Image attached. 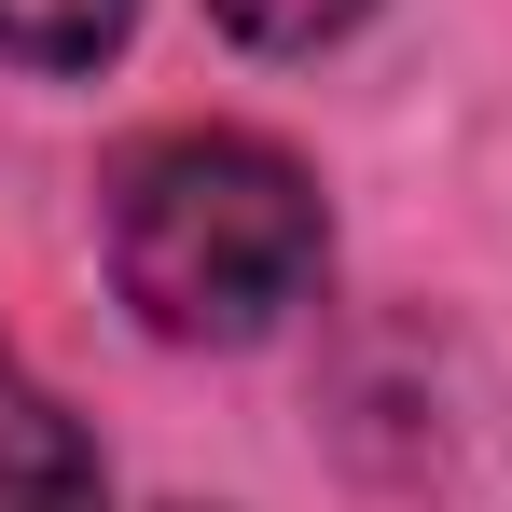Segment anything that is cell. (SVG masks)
Returning a JSON list of instances; mask_svg holds the SVG:
<instances>
[{"mask_svg":"<svg viewBox=\"0 0 512 512\" xmlns=\"http://www.w3.org/2000/svg\"><path fill=\"white\" fill-rule=\"evenodd\" d=\"M125 28H139V0H0V56H28V70H97Z\"/></svg>","mask_w":512,"mask_h":512,"instance_id":"cell-3","label":"cell"},{"mask_svg":"<svg viewBox=\"0 0 512 512\" xmlns=\"http://www.w3.org/2000/svg\"><path fill=\"white\" fill-rule=\"evenodd\" d=\"M111 277L167 346H250L319 291V180L250 125H167L111 167Z\"/></svg>","mask_w":512,"mask_h":512,"instance_id":"cell-1","label":"cell"},{"mask_svg":"<svg viewBox=\"0 0 512 512\" xmlns=\"http://www.w3.org/2000/svg\"><path fill=\"white\" fill-rule=\"evenodd\" d=\"M0 512H111L97 499V443L56 416L14 360H0Z\"/></svg>","mask_w":512,"mask_h":512,"instance_id":"cell-2","label":"cell"},{"mask_svg":"<svg viewBox=\"0 0 512 512\" xmlns=\"http://www.w3.org/2000/svg\"><path fill=\"white\" fill-rule=\"evenodd\" d=\"M236 42H263V56H319V42H346L374 0H208Z\"/></svg>","mask_w":512,"mask_h":512,"instance_id":"cell-4","label":"cell"}]
</instances>
